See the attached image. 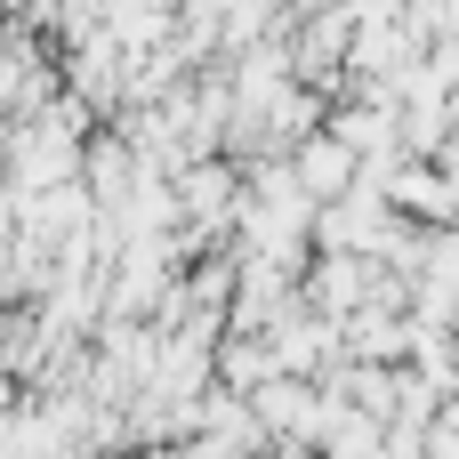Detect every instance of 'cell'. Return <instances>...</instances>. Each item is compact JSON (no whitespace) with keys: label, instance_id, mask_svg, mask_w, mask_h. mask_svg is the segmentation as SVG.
<instances>
[{"label":"cell","instance_id":"obj_1","mask_svg":"<svg viewBox=\"0 0 459 459\" xmlns=\"http://www.w3.org/2000/svg\"><path fill=\"white\" fill-rule=\"evenodd\" d=\"M371 282H379V258H363V250H323V266L307 274V307L339 323V315L371 307Z\"/></svg>","mask_w":459,"mask_h":459},{"label":"cell","instance_id":"obj_2","mask_svg":"<svg viewBox=\"0 0 459 459\" xmlns=\"http://www.w3.org/2000/svg\"><path fill=\"white\" fill-rule=\"evenodd\" d=\"M299 178H307V194H339L347 186V145H307Z\"/></svg>","mask_w":459,"mask_h":459}]
</instances>
